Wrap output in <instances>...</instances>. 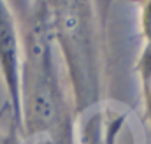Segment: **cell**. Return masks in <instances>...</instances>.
<instances>
[{
  "instance_id": "277c9868",
  "label": "cell",
  "mask_w": 151,
  "mask_h": 144,
  "mask_svg": "<svg viewBox=\"0 0 151 144\" xmlns=\"http://www.w3.org/2000/svg\"><path fill=\"white\" fill-rule=\"evenodd\" d=\"M23 132L16 123L9 104L0 107V144H21Z\"/></svg>"
},
{
  "instance_id": "7a4b0ae2",
  "label": "cell",
  "mask_w": 151,
  "mask_h": 144,
  "mask_svg": "<svg viewBox=\"0 0 151 144\" xmlns=\"http://www.w3.org/2000/svg\"><path fill=\"white\" fill-rule=\"evenodd\" d=\"M55 42L60 44L70 86L74 112H81L100 97V48L91 4L49 2Z\"/></svg>"
},
{
  "instance_id": "6da1fadb",
  "label": "cell",
  "mask_w": 151,
  "mask_h": 144,
  "mask_svg": "<svg viewBox=\"0 0 151 144\" xmlns=\"http://www.w3.org/2000/svg\"><path fill=\"white\" fill-rule=\"evenodd\" d=\"M11 5V4H9ZM21 37L19 114L23 139L47 134L53 144H72V112L55 60L49 2L12 4Z\"/></svg>"
},
{
  "instance_id": "3957f363",
  "label": "cell",
  "mask_w": 151,
  "mask_h": 144,
  "mask_svg": "<svg viewBox=\"0 0 151 144\" xmlns=\"http://www.w3.org/2000/svg\"><path fill=\"white\" fill-rule=\"evenodd\" d=\"M0 74L7 90L9 107L21 128L19 81H21V37L9 4L0 2ZM23 132V130H21Z\"/></svg>"
}]
</instances>
